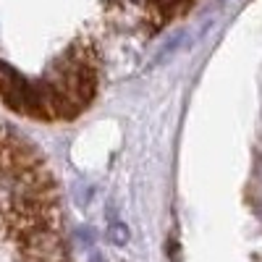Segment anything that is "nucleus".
Wrapping results in <instances>:
<instances>
[{
  "instance_id": "f257e3e1",
  "label": "nucleus",
  "mask_w": 262,
  "mask_h": 262,
  "mask_svg": "<svg viewBox=\"0 0 262 262\" xmlns=\"http://www.w3.org/2000/svg\"><path fill=\"white\" fill-rule=\"evenodd\" d=\"M0 262H69L50 173L6 126H0Z\"/></svg>"
},
{
  "instance_id": "f03ea898",
  "label": "nucleus",
  "mask_w": 262,
  "mask_h": 262,
  "mask_svg": "<svg viewBox=\"0 0 262 262\" xmlns=\"http://www.w3.org/2000/svg\"><path fill=\"white\" fill-rule=\"evenodd\" d=\"M107 238H111L116 247H123V244H128V228H126L121 221L111 217V226H107Z\"/></svg>"
},
{
  "instance_id": "7ed1b4c3",
  "label": "nucleus",
  "mask_w": 262,
  "mask_h": 262,
  "mask_svg": "<svg viewBox=\"0 0 262 262\" xmlns=\"http://www.w3.org/2000/svg\"><path fill=\"white\" fill-rule=\"evenodd\" d=\"M90 262H102V257H100V254H97V252H95V254H92V257H90Z\"/></svg>"
}]
</instances>
